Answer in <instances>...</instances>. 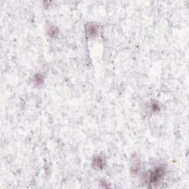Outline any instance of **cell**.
<instances>
[{
	"instance_id": "6da1fadb",
	"label": "cell",
	"mask_w": 189,
	"mask_h": 189,
	"mask_svg": "<svg viewBox=\"0 0 189 189\" xmlns=\"http://www.w3.org/2000/svg\"><path fill=\"white\" fill-rule=\"evenodd\" d=\"M165 173H166V170H165V168L163 166H157L153 170L150 171L147 174L146 177V183L151 184L153 185L158 184L163 179V177L164 176Z\"/></svg>"
},
{
	"instance_id": "7a4b0ae2",
	"label": "cell",
	"mask_w": 189,
	"mask_h": 189,
	"mask_svg": "<svg viewBox=\"0 0 189 189\" xmlns=\"http://www.w3.org/2000/svg\"><path fill=\"white\" fill-rule=\"evenodd\" d=\"M85 31L89 38H95L98 35L99 27L95 23H88L86 25Z\"/></svg>"
},
{
	"instance_id": "3957f363",
	"label": "cell",
	"mask_w": 189,
	"mask_h": 189,
	"mask_svg": "<svg viewBox=\"0 0 189 189\" xmlns=\"http://www.w3.org/2000/svg\"><path fill=\"white\" fill-rule=\"evenodd\" d=\"M93 166L95 169H104V160L101 156H96L94 157L93 160Z\"/></svg>"
},
{
	"instance_id": "277c9868",
	"label": "cell",
	"mask_w": 189,
	"mask_h": 189,
	"mask_svg": "<svg viewBox=\"0 0 189 189\" xmlns=\"http://www.w3.org/2000/svg\"><path fill=\"white\" fill-rule=\"evenodd\" d=\"M59 28H56V26H51L48 29V31H47V34H48L49 36L53 38H56L58 36V35H59Z\"/></svg>"
},
{
	"instance_id": "5b68a950",
	"label": "cell",
	"mask_w": 189,
	"mask_h": 189,
	"mask_svg": "<svg viewBox=\"0 0 189 189\" xmlns=\"http://www.w3.org/2000/svg\"><path fill=\"white\" fill-rule=\"evenodd\" d=\"M131 171L132 173L135 174V175H138L140 171V164L139 161H136L135 160V163L132 164V167H131Z\"/></svg>"
},
{
	"instance_id": "8992f818",
	"label": "cell",
	"mask_w": 189,
	"mask_h": 189,
	"mask_svg": "<svg viewBox=\"0 0 189 189\" xmlns=\"http://www.w3.org/2000/svg\"><path fill=\"white\" fill-rule=\"evenodd\" d=\"M43 82H44V77L42 75L39 73L35 75V76L33 77V83L35 85H41L43 84Z\"/></svg>"
},
{
	"instance_id": "52a82bcc",
	"label": "cell",
	"mask_w": 189,
	"mask_h": 189,
	"mask_svg": "<svg viewBox=\"0 0 189 189\" xmlns=\"http://www.w3.org/2000/svg\"><path fill=\"white\" fill-rule=\"evenodd\" d=\"M151 111L154 112H158L160 109V105L158 104V103L153 102V103H151Z\"/></svg>"
}]
</instances>
